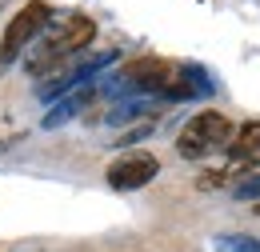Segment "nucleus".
Listing matches in <instances>:
<instances>
[{
    "label": "nucleus",
    "mask_w": 260,
    "mask_h": 252,
    "mask_svg": "<svg viewBox=\"0 0 260 252\" xmlns=\"http://www.w3.org/2000/svg\"><path fill=\"white\" fill-rule=\"evenodd\" d=\"M224 152L232 160H252V156H260V120H248V124L236 128Z\"/></svg>",
    "instance_id": "nucleus-6"
},
{
    "label": "nucleus",
    "mask_w": 260,
    "mask_h": 252,
    "mask_svg": "<svg viewBox=\"0 0 260 252\" xmlns=\"http://www.w3.org/2000/svg\"><path fill=\"white\" fill-rule=\"evenodd\" d=\"M52 8L44 4V0H28L12 20H8V28L0 36V64H16V56H24V48L44 36V28L52 24Z\"/></svg>",
    "instance_id": "nucleus-3"
},
{
    "label": "nucleus",
    "mask_w": 260,
    "mask_h": 252,
    "mask_svg": "<svg viewBox=\"0 0 260 252\" xmlns=\"http://www.w3.org/2000/svg\"><path fill=\"white\" fill-rule=\"evenodd\" d=\"M156 172H160V160L152 156V152H132V156L116 160V164H108V184L116 192H132V188H144V184H152L156 180Z\"/></svg>",
    "instance_id": "nucleus-4"
},
{
    "label": "nucleus",
    "mask_w": 260,
    "mask_h": 252,
    "mask_svg": "<svg viewBox=\"0 0 260 252\" xmlns=\"http://www.w3.org/2000/svg\"><path fill=\"white\" fill-rule=\"evenodd\" d=\"M232 132L236 128H232V120L224 112H196L192 120L180 128V136H176V152L184 160H204L212 152H224Z\"/></svg>",
    "instance_id": "nucleus-2"
},
{
    "label": "nucleus",
    "mask_w": 260,
    "mask_h": 252,
    "mask_svg": "<svg viewBox=\"0 0 260 252\" xmlns=\"http://www.w3.org/2000/svg\"><path fill=\"white\" fill-rule=\"evenodd\" d=\"M172 64L160 60V56H140V60H128L124 64V72H120V80H124V88H132V92H156L160 96V88L172 80Z\"/></svg>",
    "instance_id": "nucleus-5"
},
{
    "label": "nucleus",
    "mask_w": 260,
    "mask_h": 252,
    "mask_svg": "<svg viewBox=\"0 0 260 252\" xmlns=\"http://www.w3.org/2000/svg\"><path fill=\"white\" fill-rule=\"evenodd\" d=\"M236 200H256L260 204V180H248V184H236Z\"/></svg>",
    "instance_id": "nucleus-10"
},
{
    "label": "nucleus",
    "mask_w": 260,
    "mask_h": 252,
    "mask_svg": "<svg viewBox=\"0 0 260 252\" xmlns=\"http://www.w3.org/2000/svg\"><path fill=\"white\" fill-rule=\"evenodd\" d=\"M92 36H96V24H92L88 16H80V12L52 16V24L44 28L40 44H36V52L28 56V72H32V76H44L48 68H56L64 56L84 52V48L92 44Z\"/></svg>",
    "instance_id": "nucleus-1"
},
{
    "label": "nucleus",
    "mask_w": 260,
    "mask_h": 252,
    "mask_svg": "<svg viewBox=\"0 0 260 252\" xmlns=\"http://www.w3.org/2000/svg\"><path fill=\"white\" fill-rule=\"evenodd\" d=\"M212 252H260V240L244 232H220L212 236Z\"/></svg>",
    "instance_id": "nucleus-7"
},
{
    "label": "nucleus",
    "mask_w": 260,
    "mask_h": 252,
    "mask_svg": "<svg viewBox=\"0 0 260 252\" xmlns=\"http://www.w3.org/2000/svg\"><path fill=\"white\" fill-rule=\"evenodd\" d=\"M76 108H80V92H76V96H68V100H60V104H56V108H52V112L44 116V128H60L68 116L76 112Z\"/></svg>",
    "instance_id": "nucleus-8"
},
{
    "label": "nucleus",
    "mask_w": 260,
    "mask_h": 252,
    "mask_svg": "<svg viewBox=\"0 0 260 252\" xmlns=\"http://www.w3.org/2000/svg\"><path fill=\"white\" fill-rule=\"evenodd\" d=\"M132 116H140V104H136V100H132V104H120L116 112H108V124H124Z\"/></svg>",
    "instance_id": "nucleus-9"
}]
</instances>
